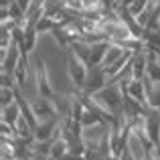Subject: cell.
Returning a JSON list of instances; mask_svg holds the SVG:
<instances>
[{"label":"cell","mask_w":160,"mask_h":160,"mask_svg":"<svg viewBox=\"0 0 160 160\" xmlns=\"http://www.w3.org/2000/svg\"><path fill=\"white\" fill-rule=\"evenodd\" d=\"M65 73H67V79L71 81V85H73L77 91H83L85 81H87V73H89V65H87L83 59H79L77 55L67 53Z\"/></svg>","instance_id":"6da1fadb"},{"label":"cell","mask_w":160,"mask_h":160,"mask_svg":"<svg viewBox=\"0 0 160 160\" xmlns=\"http://www.w3.org/2000/svg\"><path fill=\"white\" fill-rule=\"evenodd\" d=\"M28 108L32 109V113L37 116V120H51V118H59L57 116V108H55L53 98L47 95H35L32 99H28Z\"/></svg>","instance_id":"7a4b0ae2"},{"label":"cell","mask_w":160,"mask_h":160,"mask_svg":"<svg viewBox=\"0 0 160 160\" xmlns=\"http://www.w3.org/2000/svg\"><path fill=\"white\" fill-rule=\"evenodd\" d=\"M109 83V77L103 69V65H91L89 67V73H87V81H85V87H83L81 93L85 95H93L98 93L99 89H103Z\"/></svg>","instance_id":"3957f363"},{"label":"cell","mask_w":160,"mask_h":160,"mask_svg":"<svg viewBox=\"0 0 160 160\" xmlns=\"http://www.w3.org/2000/svg\"><path fill=\"white\" fill-rule=\"evenodd\" d=\"M126 95H130L132 99H136V102H140L142 106L148 108V99H146V81L144 79H136L132 77L128 81V85H126Z\"/></svg>","instance_id":"277c9868"},{"label":"cell","mask_w":160,"mask_h":160,"mask_svg":"<svg viewBox=\"0 0 160 160\" xmlns=\"http://www.w3.org/2000/svg\"><path fill=\"white\" fill-rule=\"evenodd\" d=\"M132 51H134V49L126 47V45H122V43H109V47H108V51H106V57H103V63H102V65L103 67L113 65L116 61H120L122 57H126V55L132 53Z\"/></svg>","instance_id":"5b68a950"},{"label":"cell","mask_w":160,"mask_h":160,"mask_svg":"<svg viewBox=\"0 0 160 160\" xmlns=\"http://www.w3.org/2000/svg\"><path fill=\"white\" fill-rule=\"evenodd\" d=\"M91 43V53H89V67L91 65H102L103 57H106V51L109 47L112 41L108 39H99V41H89Z\"/></svg>","instance_id":"8992f818"},{"label":"cell","mask_w":160,"mask_h":160,"mask_svg":"<svg viewBox=\"0 0 160 160\" xmlns=\"http://www.w3.org/2000/svg\"><path fill=\"white\" fill-rule=\"evenodd\" d=\"M69 140H67L63 134H59L57 138H53L51 142V152H49V160H61L65 156L67 152H69Z\"/></svg>","instance_id":"52a82bcc"},{"label":"cell","mask_w":160,"mask_h":160,"mask_svg":"<svg viewBox=\"0 0 160 160\" xmlns=\"http://www.w3.org/2000/svg\"><path fill=\"white\" fill-rule=\"evenodd\" d=\"M20 116H22V102H20V98H18L16 102L8 103V106H2V118H0V120L14 126Z\"/></svg>","instance_id":"ba28073f"},{"label":"cell","mask_w":160,"mask_h":160,"mask_svg":"<svg viewBox=\"0 0 160 160\" xmlns=\"http://www.w3.org/2000/svg\"><path fill=\"white\" fill-rule=\"evenodd\" d=\"M59 27V20L57 18H51V16H39L37 18V22H35V31H37V35H51V32L55 31V28Z\"/></svg>","instance_id":"9c48e42d"},{"label":"cell","mask_w":160,"mask_h":160,"mask_svg":"<svg viewBox=\"0 0 160 160\" xmlns=\"http://www.w3.org/2000/svg\"><path fill=\"white\" fill-rule=\"evenodd\" d=\"M61 160H85V154H77V152H67Z\"/></svg>","instance_id":"30bf717a"}]
</instances>
